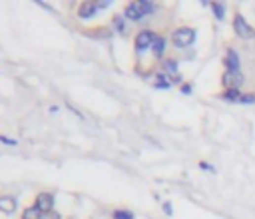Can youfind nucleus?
I'll list each match as a JSON object with an SVG mask.
<instances>
[{
	"instance_id": "obj_1",
	"label": "nucleus",
	"mask_w": 255,
	"mask_h": 219,
	"mask_svg": "<svg viewBox=\"0 0 255 219\" xmlns=\"http://www.w3.org/2000/svg\"><path fill=\"white\" fill-rule=\"evenodd\" d=\"M195 36H197L195 28H191V26H180V28H176L172 32V44L182 50V48L191 46L195 42Z\"/></svg>"
},
{
	"instance_id": "obj_2",
	"label": "nucleus",
	"mask_w": 255,
	"mask_h": 219,
	"mask_svg": "<svg viewBox=\"0 0 255 219\" xmlns=\"http://www.w3.org/2000/svg\"><path fill=\"white\" fill-rule=\"evenodd\" d=\"M156 32L154 30H149V28H146V30H140L138 34H136V40H134V48H136V54L138 56H142V54H146L147 50H151V46H154V40H156Z\"/></svg>"
},
{
	"instance_id": "obj_3",
	"label": "nucleus",
	"mask_w": 255,
	"mask_h": 219,
	"mask_svg": "<svg viewBox=\"0 0 255 219\" xmlns=\"http://www.w3.org/2000/svg\"><path fill=\"white\" fill-rule=\"evenodd\" d=\"M34 205H36L44 215H48V213H52V211H54L56 197H54V193H50V191H42V193H38V195H36Z\"/></svg>"
},
{
	"instance_id": "obj_4",
	"label": "nucleus",
	"mask_w": 255,
	"mask_h": 219,
	"mask_svg": "<svg viewBox=\"0 0 255 219\" xmlns=\"http://www.w3.org/2000/svg\"><path fill=\"white\" fill-rule=\"evenodd\" d=\"M233 30H235V34L239 38H251V36H255V30L247 24V20L241 14H235V18H233Z\"/></svg>"
},
{
	"instance_id": "obj_5",
	"label": "nucleus",
	"mask_w": 255,
	"mask_h": 219,
	"mask_svg": "<svg viewBox=\"0 0 255 219\" xmlns=\"http://www.w3.org/2000/svg\"><path fill=\"white\" fill-rule=\"evenodd\" d=\"M98 12H100V6H98V2H92V0L80 2V6H78V18H80V20H90V18H94Z\"/></svg>"
},
{
	"instance_id": "obj_6",
	"label": "nucleus",
	"mask_w": 255,
	"mask_h": 219,
	"mask_svg": "<svg viewBox=\"0 0 255 219\" xmlns=\"http://www.w3.org/2000/svg\"><path fill=\"white\" fill-rule=\"evenodd\" d=\"M18 207V199L14 195H0V211L6 213V215H12Z\"/></svg>"
},
{
	"instance_id": "obj_7",
	"label": "nucleus",
	"mask_w": 255,
	"mask_h": 219,
	"mask_svg": "<svg viewBox=\"0 0 255 219\" xmlns=\"http://www.w3.org/2000/svg\"><path fill=\"white\" fill-rule=\"evenodd\" d=\"M223 64H225L227 72H231V74H239V56H237V52H235L233 48H229V50H227Z\"/></svg>"
},
{
	"instance_id": "obj_8",
	"label": "nucleus",
	"mask_w": 255,
	"mask_h": 219,
	"mask_svg": "<svg viewBox=\"0 0 255 219\" xmlns=\"http://www.w3.org/2000/svg\"><path fill=\"white\" fill-rule=\"evenodd\" d=\"M124 18H126V20H132V22H140V20L144 18V14H142L138 2H130V4L124 6Z\"/></svg>"
},
{
	"instance_id": "obj_9",
	"label": "nucleus",
	"mask_w": 255,
	"mask_h": 219,
	"mask_svg": "<svg viewBox=\"0 0 255 219\" xmlns=\"http://www.w3.org/2000/svg\"><path fill=\"white\" fill-rule=\"evenodd\" d=\"M166 46H168V40H166V36H162V34H158L156 36V40H154V46H151V52H154V58H164V54H166Z\"/></svg>"
},
{
	"instance_id": "obj_10",
	"label": "nucleus",
	"mask_w": 255,
	"mask_h": 219,
	"mask_svg": "<svg viewBox=\"0 0 255 219\" xmlns=\"http://www.w3.org/2000/svg\"><path fill=\"white\" fill-rule=\"evenodd\" d=\"M162 70H164V74H168L170 78L180 76V66H178V60H174V58H166L164 64H162Z\"/></svg>"
},
{
	"instance_id": "obj_11",
	"label": "nucleus",
	"mask_w": 255,
	"mask_h": 219,
	"mask_svg": "<svg viewBox=\"0 0 255 219\" xmlns=\"http://www.w3.org/2000/svg\"><path fill=\"white\" fill-rule=\"evenodd\" d=\"M112 32H116V34H126V32H128V20H126L124 16L116 14V16L112 18Z\"/></svg>"
},
{
	"instance_id": "obj_12",
	"label": "nucleus",
	"mask_w": 255,
	"mask_h": 219,
	"mask_svg": "<svg viewBox=\"0 0 255 219\" xmlns=\"http://www.w3.org/2000/svg\"><path fill=\"white\" fill-rule=\"evenodd\" d=\"M138 2V6H140V10H142V14H144V18L146 16H149V14H154L156 10H158V6L151 2V0H136Z\"/></svg>"
},
{
	"instance_id": "obj_13",
	"label": "nucleus",
	"mask_w": 255,
	"mask_h": 219,
	"mask_svg": "<svg viewBox=\"0 0 255 219\" xmlns=\"http://www.w3.org/2000/svg\"><path fill=\"white\" fill-rule=\"evenodd\" d=\"M154 88H160V90H168V88H172V78L168 76V74H156V78H154Z\"/></svg>"
},
{
	"instance_id": "obj_14",
	"label": "nucleus",
	"mask_w": 255,
	"mask_h": 219,
	"mask_svg": "<svg viewBox=\"0 0 255 219\" xmlns=\"http://www.w3.org/2000/svg\"><path fill=\"white\" fill-rule=\"evenodd\" d=\"M22 219H44V213L36 205H28L22 209Z\"/></svg>"
},
{
	"instance_id": "obj_15",
	"label": "nucleus",
	"mask_w": 255,
	"mask_h": 219,
	"mask_svg": "<svg viewBox=\"0 0 255 219\" xmlns=\"http://www.w3.org/2000/svg\"><path fill=\"white\" fill-rule=\"evenodd\" d=\"M241 96H243V94H239V90H237V88H229V90H225V92L221 94V98H223V100H227V102H239V100H241Z\"/></svg>"
},
{
	"instance_id": "obj_16",
	"label": "nucleus",
	"mask_w": 255,
	"mask_h": 219,
	"mask_svg": "<svg viewBox=\"0 0 255 219\" xmlns=\"http://www.w3.org/2000/svg\"><path fill=\"white\" fill-rule=\"evenodd\" d=\"M212 10H214V14H216L218 20H223L225 18V6L221 2H212Z\"/></svg>"
},
{
	"instance_id": "obj_17",
	"label": "nucleus",
	"mask_w": 255,
	"mask_h": 219,
	"mask_svg": "<svg viewBox=\"0 0 255 219\" xmlns=\"http://www.w3.org/2000/svg\"><path fill=\"white\" fill-rule=\"evenodd\" d=\"M112 219H134V213L128 209H116L112 213Z\"/></svg>"
},
{
	"instance_id": "obj_18",
	"label": "nucleus",
	"mask_w": 255,
	"mask_h": 219,
	"mask_svg": "<svg viewBox=\"0 0 255 219\" xmlns=\"http://www.w3.org/2000/svg\"><path fill=\"white\" fill-rule=\"evenodd\" d=\"M239 102H241V104H253V102H255V94H243Z\"/></svg>"
},
{
	"instance_id": "obj_19",
	"label": "nucleus",
	"mask_w": 255,
	"mask_h": 219,
	"mask_svg": "<svg viewBox=\"0 0 255 219\" xmlns=\"http://www.w3.org/2000/svg\"><path fill=\"white\" fill-rule=\"evenodd\" d=\"M0 142H2V144H6V146H16V144H18L16 140H12V138H6V136H0Z\"/></svg>"
},
{
	"instance_id": "obj_20",
	"label": "nucleus",
	"mask_w": 255,
	"mask_h": 219,
	"mask_svg": "<svg viewBox=\"0 0 255 219\" xmlns=\"http://www.w3.org/2000/svg\"><path fill=\"white\" fill-rule=\"evenodd\" d=\"M164 211H166V215H172V213H174V209H172V203H170V201H166V203H164Z\"/></svg>"
},
{
	"instance_id": "obj_21",
	"label": "nucleus",
	"mask_w": 255,
	"mask_h": 219,
	"mask_svg": "<svg viewBox=\"0 0 255 219\" xmlns=\"http://www.w3.org/2000/svg\"><path fill=\"white\" fill-rule=\"evenodd\" d=\"M182 92H183V94H189V92H191V86H189V84L182 86Z\"/></svg>"
},
{
	"instance_id": "obj_22",
	"label": "nucleus",
	"mask_w": 255,
	"mask_h": 219,
	"mask_svg": "<svg viewBox=\"0 0 255 219\" xmlns=\"http://www.w3.org/2000/svg\"><path fill=\"white\" fill-rule=\"evenodd\" d=\"M199 168H201V170H214L212 166H208V163H199Z\"/></svg>"
}]
</instances>
